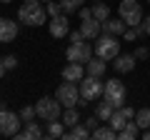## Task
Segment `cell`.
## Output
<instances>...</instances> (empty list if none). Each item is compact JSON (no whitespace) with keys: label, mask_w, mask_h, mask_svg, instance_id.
Segmentation results:
<instances>
[{"label":"cell","mask_w":150,"mask_h":140,"mask_svg":"<svg viewBox=\"0 0 150 140\" xmlns=\"http://www.w3.org/2000/svg\"><path fill=\"white\" fill-rule=\"evenodd\" d=\"M18 20L25 23V25H43L45 23V8L38 3V0H30V3H25V5H20V10H18Z\"/></svg>","instance_id":"1"},{"label":"cell","mask_w":150,"mask_h":140,"mask_svg":"<svg viewBox=\"0 0 150 140\" xmlns=\"http://www.w3.org/2000/svg\"><path fill=\"white\" fill-rule=\"evenodd\" d=\"M95 55L103 60H115L120 55V43H118V35H98V43H95Z\"/></svg>","instance_id":"2"},{"label":"cell","mask_w":150,"mask_h":140,"mask_svg":"<svg viewBox=\"0 0 150 140\" xmlns=\"http://www.w3.org/2000/svg\"><path fill=\"white\" fill-rule=\"evenodd\" d=\"M60 110H63V105H60L58 98H40V100L35 103L38 118L45 120V123H50V120H60Z\"/></svg>","instance_id":"3"},{"label":"cell","mask_w":150,"mask_h":140,"mask_svg":"<svg viewBox=\"0 0 150 140\" xmlns=\"http://www.w3.org/2000/svg\"><path fill=\"white\" fill-rule=\"evenodd\" d=\"M103 90H105V83H103L100 78H95V75H85L80 80V98L85 103L103 98Z\"/></svg>","instance_id":"4"},{"label":"cell","mask_w":150,"mask_h":140,"mask_svg":"<svg viewBox=\"0 0 150 140\" xmlns=\"http://www.w3.org/2000/svg\"><path fill=\"white\" fill-rule=\"evenodd\" d=\"M118 10H120V18L125 20L128 28H135V25L143 23V8H140L138 0H123Z\"/></svg>","instance_id":"5"},{"label":"cell","mask_w":150,"mask_h":140,"mask_svg":"<svg viewBox=\"0 0 150 140\" xmlns=\"http://www.w3.org/2000/svg\"><path fill=\"white\" fill-rule=\"evenodd\" d=\"M55 98L60 100V105H63V108H75V105L83 100V98H80V88L75 85V83H70V80H65L63 85L58 88Z\"/></svg>","instance_id":"6"},{"label":"cell","mask_w":150,"mask_h":140,"mask_svg":"<svg viewBox=\"0 0 150 140\" xmlns=\"http://www.w3.org/2000/svg\"><path fill=\"white\" fill-rule=\"evenodd\" d=\"M105 100L110 103L112 108H123L125 105V85L118 80V78H112V80H105V90H103Z\"/></svg>","instance_id":"7"},{"label":"cell","mask_w":150,"mask_h":140,"mask_svg":"<svg viewBox=\"0 0 150 140\" xmlns=\"http://www.w3.org/2000/svg\"><path fill=\"white\" fill-rule=\"evenodd\" d=\"M20 113H13V110H0V135L5 138H15V133L20 130Z\"/></svg>","instance_id":"8"},{"label":"cell","mask_w":150,"mask_h":140,"mask_svg":"<svg viewBox=\"0 0 150 140\" xmlns=\"http://www.w3.org/2000/svg\"><path fill=\"white\" fill-rule=\"evenodd\" d=\"M93 55V48L83 40V43H70V48L65 50V58L68 63H88Z\"/></svg>","instance_id":"9"},{"label":"cell","mask_w":150,"mask_h":140,"mask_svg":"<svg viewBox=\"0 0 150 140\" xmlns=\"http://www.w3.org/2000/svg\"><path fill=\"white\" fill-rule=\"evenodd\" d=\"M48 28H50V35H53V38H65V35H70V23H68V18H65V15L50 18Z\"/></svg>","instance_id":"10"},{"label":"cell","mask_w":150,"mask_h":140,"mask_svg":"<svg viewBox=\"0 0 150 140\" xmlns=\"http://www.w3.org/2000/svg\"><path fill=\"white\" fill-rule=\"evenodd\" d=\"M43 135H45V133H43V128H40V123H33V120H28L25 128L15 133V138H18V140H40Z\"/></svg>","instance_id":"11"},{"label":"cell","mask_w":150,"mask_h":140,"mask_svg":"<svg viewBox=\"0 0 150 140\" xmlns=\"http://www.w3.org/2000/svg\"><path fill=\"white\" fill-rule=\"evenodd\" d=\"M18 38V23L10 18H0V43H10Z\"/></svg>","instance_id":"12"},{"label":"cell","mask_w":150,"mask_h":140,"mask_svg":"<svg viewBox=\"0 0 150 140\" xmlns=\"http://www.w3.org/2000/svg\"><path fill=\"white\" fill-rule=\"evenodd\" d=\"M80 33H83V38H85V40H98V35L103 33V23L95 20V18H88V20H83Z\"/></svg>","instance_id":"13"},{"label":"cell","mask_w":150,"mask_h":140,"mask_svg":"<svg viewBox=\"0 0 150 140\" xmlns=\"http://www.w3.org/2000/svg\"><path fill=\"white\" fill-rule=\"evenodd\" d=\"M85 78V68L83 63H68L63 68V80H70V83H80Z\"/></svg>","instance_id":"14"},{"label":"cell","mask_w":150,"mask_h":140,"mask_svg":"<svg viewBox=\"0 0 150 140\" xmlns=\"http://www.w3.org/2000/svg\"><path fill=\"white\" fill-rule=\"evenodd\" d=\"M105 65H108V60H103V58L95 55V58H90L85 63V73L88 75H95V78H103L105 75Z\"/></svg>","instance_id":"15"},{"label":"cell","mask_w":150,"mask_h":140,"mask_svg":"<svg viewBox=\"0 0 150 140\" xmlns=\"http://www.w3.org/2000/svg\"><path fill=\"white\" fill-rule=\"evenodd\" d=\"M125 20L120 18V20H115V18H108L105 23H103V33H108V35H123L125 33Z\"/></svg>","instance_id":"16"},{"label":"cell","mask_w":150,"mask_h":140,"mask_svg":"<svg viewBox=\"0 0 150 140\" xmlns=\"http://www.w3.org/2000/svg\"><path fill=\"white\" fill-rule=\"evenodd\" d=\"M135 63H138L135 53L133 55H118V58H115V70H118V73H130V70L135 68Z\"/></svg>","instance_id":"17"},{"label":"cell","mask_w":150,"mask_h":140,"mask_svg":"<svg viewBox=\"0 0 150 140\" xmlns=\"http://www.w3.org/2000/svg\"><path fill=\"white\" fill-rule=\"evenodd\" d=\"M138 135H140V128H138V123H135V120H128V123L123 125V130L118 133V138H120V140H135Z\"/></svg>","instance_id":"18"},{"label":"cell","mask_w":150,"mask_h":140,"mask_svg":"<svg viewBox=\"0 0 150 140\" xmlns=\"http://www.w3.org/2000/svg\"><path fill=\"white\" fill-rule=\"evenodd\" d=\"M90 128H88V125H83V123H78V125H73V128H70V133L65 135V138L68 140H85V138H90Z\"/></svg>","instance_id":"19"},{"label":"cell","mask_w":150,"mask_h":140,"mask_svg":"<svg viewBox=\"0 0 150 140\" xmlns=\"http://www.w3.org/2000/svg\"><path fill=\"white\" fill-rule=\"evenodd\" d=\"M128 120H130V118H128V115L123 113V108H115V113L110 115V120H108V125H110V128H115V130L120 133V130H123V125L128 123Z\"/></svg>","instance_id":"20"},{"label":"cell","mask_w":150,"mask_h":140,"mask_svg":"<svg viewBox=\"0 0 150 140\" xmlns=\"http://www.w3.org/2000/svg\"><path fill=\"white\" fill-rule=\"evenodd\" d=\"M93 138H98V140H115L118 138V130L110 128V125H103V128L93 130Z\"/></svg>","instance_id":"21"},{"label":"cell","mask_w":150,"mask_h":140,"mask_svg":"<svg viewBox=\"0 0 150 140\" xmlns=\"http://www.w3.org/2000/svg\"><path fill=\"white\" fill-rule=\"evenodd\" d=\"M135 123H138V128L140 130H148L150 128V108H140V110H135Z\"/></svg>","instance_id":"22"},{"label":"cell","mask_w":150,"mask_h":140,"mask_svg":"<svg viewBox=\"0 0 150 140\" xmlns=\"http://www.w3.org/2000/svg\"><path fill=\"white\" fill-rule=\"evenodd\" d=\"M65 135V123L63 120H50L48 123V138H63Z\"/></svg>","instance_id":"23"},{"label":"cell","mask_w":150,"mask_h":140,"mask_svg":"<svg viewBox=\"0 0 150 140\" xmlns=\"http://www.w3.org/2000/svg\"><path fill=\"white\" fill-rule=\"evenodd\" d=\"M112 113H115V108H112V105H110V103H108V100H103L100 105H98V110H95V115H98V118L103 120V123H108Z\"/></svg>","instance_id":"24"},{"label":"cell","mask_w":150,"mask_h":140,"mask_svg":"<svg viewBox=\"0 0 150 140\" xmlns=\"http://www.w3.org/2000/svg\"><path fill=\"white\" fill-rule=\"evenodd\" d=\"M93 18L100 20V23H105L108 18H110V8H108L105 3H95V5H93Z\"/></svg>","instance_id":"25"},{"label":"cell","mask_w":150,"mask_h":140,"mask_svg":"<svg viewBox=\"0 0 150 140\" xmlns=\"http://www.w3.org/2000/svg\"><path fill=\"white\" fill-rule=\"evenodd\" d=\"M63 123H65V128H73V125H78V123H80V113H78L75 108H65Z\"/></svg>","instance_id":"26"},{"label":"cell","mask_w":150,"mask_h":140,"mask_svg":"<svg viewBox=\"0 0 150 140\" xmlns=\"http://www.w3.org/2000/svg\"><path fill=\"white\" fill-rule=\"evenodd\" d=\"M83 3H85V0H60V5H63V13H75V10H80Z\"/></svg>","instance_id":"27"},{"label":"cell","mask_w":150,"mask_h":140,"mask_svg":"<svg viewBox=\"0 0 150 140\" xmlns=\"http://www.w3.org/2000/svg\"><path fill=\"white\" fill-rule=\"evenodd\" d=\"M35 105H33V108H30V105H23V108H20V118L23 120H25V123H28V120H33V118H35Z\"/></svg>","instance_id":"28"},{"label":"cell","mask_w":150,"mask_h":140,"mask_svg":"<svg viewBox=\"0 0 150 140\" xmlns=\"http://www.w3.org/2000/svg\"><path fill=\"white\" fill-rule=\"evenodd\" d=\"M48 15H50V18H55V15H63V5H60V3H53V0H50V3H48Z\"/></svg>","instance_id":"29"},{"label":"cell","mask_w":150,"mask_h":140,"mask_svg":"<svg viewBox=\"0 0 150 140\" xmlns=\"http://www.w3.org/2000/svg\"><path fill=\"white\" fill-rule=\"evenodd\" d=\"M3 65H5V70H13L18 65V58L15 55H5V58H3Z\"/></svg>","instance_id":"30"},{"label":"cell","mask_w":150,"mask_h":140,"mask_svg":"<svg viewBox=\"0 0 150 140\" xmlns=\"http://www.w3.org/2000/svg\"><path fill=\"white\" fill-rule=\"evenodd\" d=\"M83 40H85V38H83V33H80V30L70 33V43H83Z\"/></svg>","instance_id":"31"},{"label":"cell","mask_w":150,"mask_h":140,"mask_svg":"<svg viewBox=\"0 0 150 140\" xmlns=\"http://www.w3.org/2000/svg\"><path fill=\"white\" fill-rule=\"evenodd\" d=\"M140 28H143V35H150V15L140 23Z\"/></svg>","instance_id":"32"},{"label":"cell","mask_w":150,"mask_h":140,"mask_svg":"<svg viewBox=\"0 0 150 140\" xmlns=\"http://www.w3.org/2000/svg\"><path fill=\"white\" fill-rule=\"evenodd\" d=\"M135 58H138V60H145V58H148V48H138V50H135Z\"/></svg>","instance_id":"33"},{"label":"cell","mask_w":150,"mask_h":140,"mask_svg":"<svg viewBox=\"0 0 150 140\" xmlns=\"http://www.w3.org/2000/svg\"><path fill=\"white\" fill-rule=\"evenodd\" d=\"M78 13H80V18H83V20H88V18H93V8H90V10H88V8H80Z\"/></svg>","instance_id":"34"},{"label":"cell","mask_w":150,"mask_h":140,"mask_svg":"<svg viewBox=\"0 0 150 140\" xmlns=\"http://www.w3.org/2000/svg\"><path fill=\"white\" fill-rule=\"evenodd\" d=\"M98 120H100V118H98V115H95V118H88V120H85V125H88V128H90V130H95Z\"/></svg>","instance_id":"35"},{"label":"cell","mask_w":150,"mask_h":140,"mask_svg":"<svg viewBox=\"0 0 150 140\" xmlns=\"http://www.w3.org/2000/svg\"><path fill=\"white\" fill-rule=\"evenodd\" d=\"M5 75V65H3V60H0V78Z\"/></svg>","instance_id":"36"},{"label":"cell","mask_w":150,"mask_h":140,"mask_svg":"<svg viewBox=\"0 0 150 140\" xmlns=\"http://www.w3.org/2000/svg\"><path fill=\"white\" fill-rule=\"evenodd\" d=\"M143 138H145V140H150V128H148V130H143Z\"/></svg>","instance_id":"37"},{"label":"cell","mask_w":150,"mask_h":140,"mask_svg":"<svg viewBox=\"0 0 150 140\" xmlns=\"http://www.w3.org/2000/svg\"><path fill=\"white\" fill-rule=\"evenodd\" d=\"M0 3H5V5H8V3H13V0H0Z\"/></svg>","instance_id":"38"},{"label":"cell","mask_w":150,"mask_h":140,"mask_svg":"<svg viewBox=\"0 0 150 140\" xmlns=\"http://www.w3.org/2000/svg\"><path fill=\"white\" fill-rule=\"evenodd\" d=\"M0 110H5V105H3V103H0Z\"/></svg>","instance_id":"39"},{"label":"cell","mask_w":150,"mask_h":140,"mask_svg":"<svg viewBox=\"0 0 150 140\" xmlns=\"http://www.w3.org/2000/svg\"><path fill=\"white\" fill-rule=\"evenodd\" d=\"M93 3H103V0H93Z\"/></svg>","instance_id":"40"},{"label":"cell","mask_w":150,"mask_h":140,"mask_svg":"<svg viewBox=\"0 0 150 140\" xmlns=\"http://www.w3.org/2000/svg\"><path fill=\"white\" fill-rule=\"evenodd\" d=\"M23 3H30V0H23Z\"/></svg>","instance_id":"41"},{"label":"cell","mask_w":150,"mask_h":140,"mask_svg":"<svg viewBox=\"0 0 150 140\" xmlns=\"http://www.w3.org/2000/svg\"><path fill=\"white\" fill-rule=\"evenodd\" d=\"M45 3H50V0H45Z\"/></svg>","instance_id":"42"},{"label":"cell","mask_w":150,"mask_h":140,"mask_svg":"<svg viewBox=\"0 0 150 140\" xmlns=\"http://www.w3.org/2000/svg\"><path fill=\"white\" fill-rule=\"evenodd\" d=\"M148 3H150V0H148Z\"/></svg>","instance_id":"43"}]
</instances>
